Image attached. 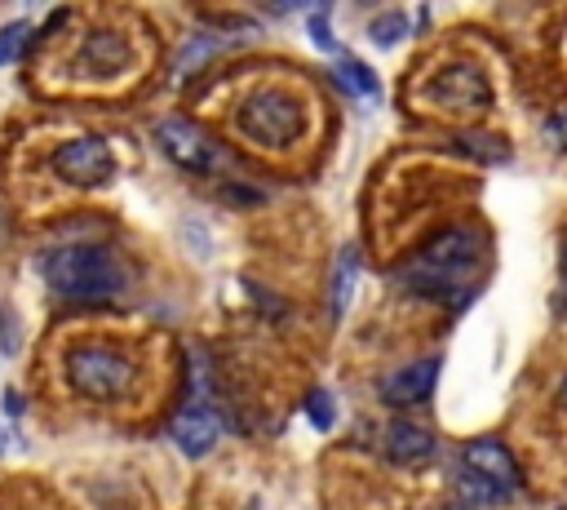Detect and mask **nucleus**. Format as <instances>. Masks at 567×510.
Returning <instances> with one entry per match:
<instances>
[{"instance_id": "nucleus-1", "label": "nucleus", "mask_w": 567, "mask_h": 510, "mask_svg": "<svg viewBox=\"0 0 567 510\" xmlns=\"http://www.w3.org/2000/svg\"><path fill=\"white\" fill-rule=\"evenodd\" d=\"M40 275L58 297L75 302H97L124 288V266L106 244H58L44 253Z\"/></svg>"}, {"instance_id": "nucleus-2", "label": "nucleus", "mask_w": 567, "mask_h": 510, "mask_svg": "<svg viewBox=\"0 0 567 510\" xmlns=\"http://www.w3.org/2000/svg\"><path fill=\"white\" fill-rule=\"evenodd\" d=\"M478 262V231L474 226H447L443 235H434L416 257L412 266L403 271L408 288L412 293H425V297H443L461 284V275Z\"/></svg>"}, {"instance_id": "nucleus-3", "label": "nucleus", "mask_w": 567, "mask_h": 510, "mask_svg": "<svg viewBox=\"0 0 567 510\" xmlns=\"http://www.w3.org/2000/svg\"><path fill=\"white\" fill-rule=\"evenodd\" d=\"M137 381V364L128 350L106 341H84L66 350V386L84 399H120Z\"/></svg>"}, {"instance_id": "nucleus-4", "label": "nucleus", "mask_w": 567, "mask_h": 510, "mask_svg": "<svg viewBox=\"0 0 567 510\" xmlns=\"http://www.w3.org/2000/svg\"><path fill=\"white\" fill-rule=\"evenodd\" d=\"M235 124H239L244 137H252V142H261V146H288V142L301 133L306 115H301V102H297L288 89H257V93L239 106Z\"/></svg>"}, {"instance_id": "nucleus-5", "label": "nucleus", "mask_w": 567, "mask_h": 510, "mask_svg": "<svg viewBox=\"0 0 567 510\" xmlns=\"http://www.w3.org/2000/svg\"><path fill=\"white\" fill-rule=\"evenodd\" d=\"M49 169H53L66 186H102V182L115 173V155H111V146H106L102 137L84 133V137L62 142V146L53 151Z\"/></svg>"}, {"instance_id": "nucleus-6", "label": "nucleus", "mask_w": 567, "mask_h": 510, "mask_svg": "<svg viewBox=\"0 0 567 510\" xmlns=\"http://www.w3.org/2000/svg\"><path fill=\"white\" fill-rule=\"evenodd\" d=\"M425 98L434 106H447V111H487L492 106V84H487V75L478 67L456 62V67H443L425 84Z\"/></svg>"}, {"instance_id": "nucleus-7", "label": "nucleus", "mask_w": 567, "mask_h": 510, "mask_svg": "<svg viewBox=\"0 0 567 510\" xmlns=\"http://www.w3.org/2000/svg\"><path fill=\"white\" fill-rule=\"evenodd\" d=\"M155 142H159V151H164L177 169H186V173H204V169L213 164V142H208V133H204L199 124H190V120H159V124H155Z\"/></svg>"}, {"instance_id": "nucleus-8", "label": "nucleus", "mask_w": 567, "mask_h": 510, "mask_svg": "<svg viewBox=\"0 0 567 510\" xmlns=\"http://www.w3.org/2000/svg\"><path fill=\"white\" fill-rule=\"evenodd\" d=\"M434 381H439V355H421V359L394 368V373L381 381V399L394 404V408H403V404H421V399H430Z\"/></svg>"}, {"instance_id": "nucleus-9", "label": "nucleus", "mask_w": 567, "mask_h": 510, "mask_svg": "<svg viewBox=\"0 0 567 510\" xmlns=\"http://www.w3.org/2000/svg\"><path fill=\"white\" fill-rule=\"evenodd\" d=\"M168 435H173V443H177L186 457H204V452H213V443H217V435H221V421H217L204 404H186V408L168 421Z\"/></svg>"}, {"instance_id": "nucleus-10", "label": "nucleus", "mask_w": 567, "mask_h": 510, "mask_svg": "<svg viewBox=\"0 0 567 510\" xmlns=\"http://www.w3.org/2000/svg\"><path fill=\"white\" fill-rule=\"evenodd\" d=\"M124 62H128V40L120 31H89L75 53V67L93 75H115Z\"/></svg>"}, {"instance_id": "nucleus-11", "label": "nucleus", "mask_w": 567, "mask_h": 510, "mask_svg": "<svg viewBox=\"0 0 567 510\" xmlns=\"http://www.w3.org/2000/svg\"><path fill=\"white\" fill-rule=\"evenodd\" d=\"M474 475H483V479H492L496 488H514V479H518V470H514V457H509V448L501 443V439H474L470 448H465V457H461Z\"/></svg>"}, {"instance_id": "nucleus-12", "label": "nucleus", "mask_w": 567, "mask_h": 510, "mask_svg": "<svg viewBox=\"0 0 567 510\" xmlns=\"http://www.w3.org/2000/svg\"><path fill=\"white\" fill-rule=\"evenodd\" d=\"M385 457L390 461H403V466L425 461V457H434V435L425 426H416V421H390V430H385Z\"/></svg>"}, {"instance_id": "nucleus-13", "label": "nucleus", "mask_w": 567, "mask_h": 510, "mask_svg": "<svg viewBox=\"0 0 567 510\" xmlns=\"http://www.w3.org/2000/svg\"><path fill=\"white\" fill-rule=\"evenodd\" d=\"M456 492H461V497H465L470 506H501V501L509 497V492H505V488H496L492 479L474 475V470H470L465 461L456 466Z\"/></svg>"}, {"instance_id": "nucleus-14", "label": "nucleus", "mask_w": 567, "mask_h": 510, "mask_svg": "<svg viewBox=\"0 0 567 510\" xmlns=\"http://www.w3.org/2000/svg\"><path fill=\"white\" fill-rule=\"evenodd\" d=\"M456 146H461L465 155L483 160V164H505V160H509V142H501L496 133H478V129H470V133L456 137Z\"/></svg>"}, {"instance_id": "nucleus-15", "label": "nucleus", "mask_w": 567, "mask_h": 510, "mask_svg": "<svg viewBox=\"0 0 567 510\" xmlns=\"http://www.w3.org/2000/svg\"><path fill=\"white\" fill-rule=\"evenodd\" d=\"M354 271H359V253L354 248H346L341 257H337V271H332V315H346V306H350V293H354Z\"/></svg>"}, {"instance_id": "nucleus-16", "label": "nucleus", "mask_w": 567, "mask_h": 510, "mask_svg": "<svg viewBox=\"0 0 567 510\" xmlns=\"http://www.w3.org/2000/svg\"><path fill=\"white\" fill-rule=\"evenodd\" d=\"M332 80H337L346 93H354V98H368V93H377V75H372L363 62H354V58L337 62V67H332Z\"/></svg>"}, {"instance_id": "nucleus-17", "label": "nucleus", "mask_w": 567, "mask_h": 510, "mask_svg": "<svg viewBox=\"0 0 567 510\" xmlns=\"http://www.w3.org/2000/svg\"><path fill=\"white\" fill-rule=\"evenodd\" d=\"M27 40H31V22H4L0 27V67H9V62H18L22 58V49H27Z\"/></svg>"}, {"instance_id": "nucleus-18", "label": "nucleus", "mask_w": 567, "mask_h": 510, "mask_svg": "<svg viewBox=\"0 0 567 510\" xmlns=\"http://www.w3.org/2000/svg\"><path fill=\"white\" fill-rule=\"evenodd\" d=\"M221 49V40L217 35H208V31H199L195 40H186V49L177 53V75H190V67H199L208 53H217Z\"/></svg>"}, {"instance_id": "nucleus-19", "label": "nucleus", "mask_w": 567, "mask_h": 510, "mask_svg": "<svg viewBox=\"0 0 567 510\" xmlns=\"http://www.w3.org/2000/svg\"><path fill=\"white\" fill-rule=\"evenodd\" d=\"M368 35H372L381 49H390L399 35H408V18H403V13H381V18H372Z\"/></svg>"}, {"instance_id": "nucleus-20", "label": "nucleus", "mask_w": 567, "mask_h": 510, "mask_svg": "<svg viewBox=\"0 0 567 510\" xmlns=\"http://www.w3.org/2000/svg\"><path fill=\"white\" fill-rule=\"evenodd\" d=\"M306 417L323 430V426H332V399H328V390H310V399H306Z\"/></svg>"}, {"instance_id": "nucleus-21", "label": "nucleus", "mask_w": 567, "mask_h": 510, "mask_svg": "<svg viewBox=\"0 0 567 510\" xmlns=\"http://www.w3.org/2000/svg\"><path fill=\"white\" fill-rule=\"evenodd\" d=\"M545 142L554 151H567V115H549L545 120Z\"/></svg>"}, {"instance_id": "nucleus-22", "label": "nucleus", "mask_w": 567, "mask_h": 510, "mask_svg": "<svg viewBox=\"0 0 567 510\" xmlns=\"http://www.w3.org/2000/svg\"><path fill=\"white\" fill-rule=\"evenodd\" d=\"M310 35H315V44H319V49H332V35H328L323 13H315V18H310Z\"/></svg>"}, {"instance_id": "nucleus-23", "label": "nucleus", "mask_w": 567, "mask_h": 510, "mask_svg": "<svg viewBox=\"0 0 567 510\" xmlns=\"http://www.w3.org/2000/svg\"><path fill=\"white\" fill-rule=\"evenodd\" d=\"M558 408H567V377L558 381Z\"/></svg>"}, {"instance_id": "nucleus-24", "label": "nucleus", "mask_w": 567, "mask_h": 510, "mask_svg": "<svg viewBox=\"0 0 567 510\" xmlns=\"http://www.w3.org/2000/svg\"><path fill=\"white\" fill-rule=\"evenodd\" d=\"M430 510H465L461 501H439V506H430Z\"/></svg>"}, {"instance_id": "nucleus-25", "label": "nucleus", "mask_w": 567, "mask_h": 510, "mask_svg": "<svg viewBox=\"0 0 567 510\" xmlns=\"http://www.w3.org/2000/svg\"><path fill=\"white\" fill-rule=\"evenodd\" d=\"M563 271H567V253H563Z\"/></svg>"}, {"instance_id": "nucleus-26", "label": "nucleus", "mask_w": 567, "mask_h": 510, "mask_svg": "<svg viewBox=\"0 0 567 510\" xmlns=\"http://www.w3.org/2000/svg\"><path fill=\"white\" fill-rule=\"evenodd\" d=\"M558 510H567V506H558Z\"/></svg>"}]
</instances>
